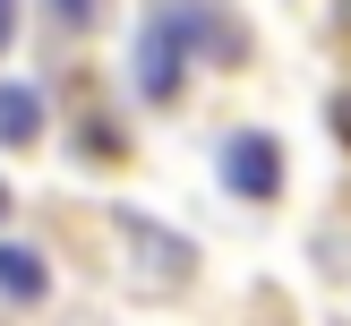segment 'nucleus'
I'll return each mask as SVG.
<instances>
[{
	"mask_svg": "<svg viewBox=\"0 0 351 326\" xmlns=\"http://www.w3.org/2000/svg\"><path fill=\"white\" fill-rule=\"evenodd\" d=\"M180 69H189V34H180L171 9H154L146 26H137V95L171 103V95H180Z\"/></svg>",
	"mask_w": 351,
	"mask_h": 326,
	"instance_id": "nucleus-1",
	"label": "nucleus"
},
{
	"mask_svg": "<svg viewBox=\"0 0 351 326\" xmlns=\"http://www.w3.org/2000/svg\"><path fill=\"white\" fill-rule=\"evenodd\" d=\"M223 181H232L240 198H274V189H283V146H274L266 129L223 137Z\"/></svg>",
	"mask_w": 351,
	"mask_h": 326,
	"instance_id": "nucleus-2",
	"label": "nucleus"
},
{
	"mask_svg": "<svg viewBox=\"0 0 351 326\" xmlns=\"http://www.w3.org/2000/svg\"><path fill=\"white\" fill-rule=\"evenodd\" d=\"M43 137V95L26 78H0V146H34Z\"/></svg>",
	"mask_w": 351,
	"mask_h": 326,
	"instance_id": "nucleus-3",
	"label": "nucleus"
},
{
	"mask_svg": "<svg viewBox=\"0 0 351 326\" xmlns=\"http://www.w3.org/2000/svg\"><path fill=\"white\" fill-rule=\"evenodd\" d=\"M0 292H9V301H43L51 292V266L26 249V240H0Z\"/></svg>",
	"mask_w": 351,
	"mask_h": 326,
	"instance_id": "nucleus-4",
	"label": "nucleus"
},
{
	"mask_svg": "<svg viewBox=\"0 0 351 326\" xmlns=\"http://www.w3.org/2000/svg\"><path fill=\"white\" fill-rule=\"evenodd\" d=\"M51 17L60 26H95V0H51Z\"/></svg>",
	"mask_w": 351,
	"mask_h": 326,
	"instance_id": "nucleus-5",
	"label": "nucleus"
},
{
	"mask_svg": "<svg viewBox=\"0 0 351 326\" xmlns=\"http://www.w3.org/2000/svg\"><path fill=\"white\" fill-rule=\"evenodd\" d=\"M9 34H17V0H0V43H9Z\"/></svg>",
	"mask_w": 351,
	"mask_h": 326,
	"instance_id": "nucleus-6",
	"label": "nucleus"
},
{
	"mask_svg": "<svg viewBox=\"0 0 351 326\" xmlns=\"http://www.w3.org/2000/svg\"><path fill=\"white\" fill-rule=\"evenodd\" d=\"M335 129H343V137H351V95H343V103H335Z\"/></svg>",
	"mask_w": 351,
	"mask_h": 326,
	"instance_id": "nucleus-7",
	"label": "nucleus"
},
{
	"mask_svg": "<svg viewBox=\"0 0 351 326\" xmlns=\"http://www.w3.org/2000/svg\"><path fill=\"white\" fill-rule=\"evenodd\" d=\"M0 223H9V189H0Z\"/></svg>",
	"mask_w": 351,
	"mask_h": 326,
	"instance_id": "nucleus-8",
	"label": "nucleus"
}]
</instances>
